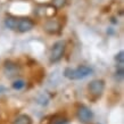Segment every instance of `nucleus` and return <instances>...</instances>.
Returning <instances> with one entry per match:
<instances>
[{"instance_id": "nucleus-1", "label": "nucleus", "mask_w": 124, "mask_h": 124, "mask_svg": "<svg viewBox=\"0 0 124 124\" xmlns=\"http://www.w3.org/2000/svg\"><path fill=\"white\" fill-rule=\"evenodd\" d=\"M92 73V68L85 65H81L76 68L67 67L64 71V76L70 80H82L85 79L86 76H89Z\"/></svg>"}, {"instance_id": "nucleus-2", "label": "nucleus", "mask_w": 124, "mask_h": 124, "mask_svg": "<svg viewBox=\"0 0 124 124\" xmlns=\"http://www.w3.org/2000/svg\"><path fill=\"white\" fill-rule=\"evenodd\" d=\"M65 49H66V42L63 41V40L57 41L56 43L53 46L51 51H50V62H51V63L59 62V60L63 58V56H64Z\"/></svg>"}, {"instance_id": "nucleus-3", "label": "nucleus", "mask_w": 124, "mask_h": 124, "mask_svg": "<svg viewBox=\"0 0 124 124\" xmlns=\"http://www.w3.org/2000/svg\"><path fill=\"white\" fill-rule=\"evenodd\" d=\"M34 26V23L32 19L27 18V17H23V18H17V22H16V30L21 33H24V32H27V31L32 30Z\"/></svg>"}, {"instance_id": "nucleus-4", "label": "nucleus", "mask_w": 124, "mask_h": 124, "mask_svg": "<svg viewBox=\"0 0 124 124\" xmlns=\"http://www.w3.org/2000/svg\"><path fill=\"white\" fill-rule=\"evenodd\" d=\"M88 89L90 91L91 94H93L96 97H99L100 94L104 92V89H105V82L102 80H94L92 82H90Z\"/></svg>"}, {"instance_id": "nucleus-5", "label": "nucleus", "mask_w": 124, "mask_h": 124, "mask_svg": "<svg viewBox=\"0 0 124 124\" xmlns=\"http://www.w3.org/2000/svg\"><path fill=\"white\" fill-rule=\"evenodd\" d=\"M93 117V114L90 109L85 107V106H81L78 109V118H79L82 123H89Z\"/></svg>"}, {"instance_id": "nucleus-6", "label": "nucleus", "mask_w": 124, "mask_h": 124, "mask_svg": "<svg viewBox=\"0 0 124 124\" xmlns=\"http://www.w3.org/2000/svg\"><path fill=\"white\" fill-rule=\"evenodd\" d=\"M13 124H32V120L26 114H21L15 118Z\"/></svg>"}, {"instance_id": "nucleus-7", "label": "nucleus", "mask_w": 124, "mask_h": 124, "mask_svg": "<svg viewBox=\"0 0 124 124\" xmlns=\"http://www.w3.org/2000/svg\"><path fill=\"white\" fill-rule=\"evenodd\" d=\"M16 22H17V17H14V16H8L5 19V25L10 29V30H16Z\"/></svg>"}, {"instance_id": "nucleus-8", "label": "nucleus", "mask_w": 124, "mask_h": 124, "mask_svg": "<svg viewBox=\"0 0 124 124\" xmlns=\"http://www.w3.org/2000/svg\"><path fill=\"white\" fill-rule=\"evenodd\" d=\"M6 72L10 75H14L17 73V65L16 64H11V62H6ZM7 74V75H8Z\"/></svg>"}, {"instance_id": "nucleus-9", "label": "nucleus", "mask_w": 124, "mask_h": 124, "mask_svg": "<svg viewBox=\"0 0 124 124\" xmlns=\"http://www.w3.org/2000/svg\"><path fill=\"white\" fill-rule=\"evenodd\" d=\"M24 86H25V82L23 80H17V81H15V82L13 83V88L15 90H21Z\"/></svg>"}, {"instance_id": "nucleus-10", "label": "nucleus", "mask_w": 124, "mask_h": 124, "mask_svg": "<svg viewBox=\"0 0 124 124\" xmlns=\"http://www.w3.org/2000/svg\"><path fill=\"white\" fill-rule=\"evenodd\" d=\"M66 4V0H53V5L56 8H62L64 7Z\"/></svg>"}, {"instance_id": "nucleus-11", "label": "nucleus", "mask_w": 124, "mask_h": 124, "mask_svg": "<svg viewBox=\"0 0 124 124\" xmlns=\"http://www.w3.org/2000/svg\"><path fill=\"white\" fill-rule=\"evenodd\" d=\"M50 124H67V120L66 118H63V117H59V118H55L50 122Z\"/></svg>"}, {"instance_id": "nucleus-12", "label": "nucleus", "mask_w": 124, "mask_h": 124, "mask_svg": "<svg viewBox=\"0 0 124 124\" xmlns=\"http://www.w3.org/2000/svg\"><path fill=\"white\" fill-rule=\"evenodd\" d=\"M115 59H116L117 63H120L121 65L123 64V51H120V53H118V55H116Z\"/></svg>"}, {"instance_id": "nucleus-13", "label": "nucleus", "mask_w": 124, "mask_h": 124, "mask_svg": "<svg viewBox=\"0 0 124 124\" xmlns=\"http://www.w3.org/2000/svg\"><path fill=\"white\" fill-rule=\"evenodd\" d=\"M5 90H6V88H5V86H2V85H0V92H4Z\"/></svg>"}]
</instances>
